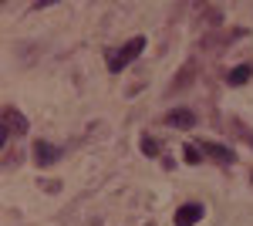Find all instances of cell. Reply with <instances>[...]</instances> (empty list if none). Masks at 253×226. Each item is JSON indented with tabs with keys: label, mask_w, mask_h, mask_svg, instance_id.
<instances>
[{
	"label": "cell",
	"mask_w": 253,
	"mask_h": 226,
	"mask_svg": "<svg viewBox=\"0 0 253 226\" xmlns=\"http://www.w3.org/2000/svg\"><path fill=\"white\" fill-rule=\"evenodd\" d=\"M203 216H206V206H203V203H182V206L175 209L172 223L175 226H196Z\"/></svg>",
	"instance_id": "obj_4"
},
{
	"label": "cell",
	"mask_w": 253,
	"mask_h": 226,
	"mask_svg": "<svg viewBox=\"0 0 253 226\" xmlns=\"http://www.w3.org/2000/svg\"><path fill=\"white\" fill-rule=\"evenodd\" d=\"M3 125L10 129V135H24L27 132V115L17 112L14 105H7V108H3Z\"/></svg>",
	"instance_id": "obj_6"
},
{
	"label": "cell",
	"mask_w": 253,
	"mask_h": 226,
	"mask_svg": "<svg viewBox=\"0 0 253 226\" xmlns=\"http://www.w3.org/2000/svg\"><path fill=\"white\" fill-rule=\"evenodd\" d=\"M145 51V38L142 34H135V38L128 41V44H122V47H108L105 51V61H108V71L112 75H118V71H125L132 61H135L138 54Z\"/></svg>",
	"instance_id": "obj_1"
},
{
	"label": "cell",
	"mask_w": 253,
	"mask_h": 226,
	"mask_svg": "<svg viewBox=\"0 0 253 226\" xmlns=\"http://www.w3.org/2000/svg\"><path fill=\"white\" fill-rule=\"evenodd\" d=\"M250 78H253V64H236L233 71L226 75V81H230V85H247Z\"/></svg>",
	"instance_id": "obj_7"
},
{
	"label": "cell",
	"mask_w": 253,
	"mask_h": 226,
	"mask_svg": "<svg viewBox=\"0 0 253 226\" xmlns=\"http://www.w3.org/2000/svg\"><path fill=\"white\" fill-rule=\"evenodd\" d=\"M58 155H61V149L51 145L47 138H38V142H34V152H31V159H34L38 169H47L51 162H58Z\"/></svg>",
	"instance_id": "obj_2"
},
{
	"label": "cell",
	"mask_w": 253,
	"mask_h": 226,
	"mask_svg": "<svg viewBox=\"0 0 253 226\" xmlns=\"http://www.w3.org/2000/svg\"><path fill=\"white\" fill-rule=\"evenodd\" d=\"M199 149H203L206 159H213V162H219V166H233L236 162V149L223 145V142H203Z\"/></svg>",
	"instance_id": "obj_3"
},
{
	"label": "cell",
	"mask_w": 253,
	"mask_h": 226,
	"mask_svg": "<svg viewBox=\"0 0 253 226\" xmlns=\"http://www.w3.org/2000/svg\"><path fill=\"white\" fill-rule=\"evenodd\" d=\"M206 24H219V20H223V7H206Z\"/></svg>",
	"instance_id": "obj_10"
},
{
	"label": "cell",
	"mask_w": 253,
	"mask_h": 226,
	"mask_svg": "<svg viewBox=\"0 0 253 226\" xmlns=\"http://www.w3.org/2000/svg\"><path fill=\"white\" fill-rule=\"evenodd\" d=\"M182 149H186V162H189V166H196V162L203 159V152H199V145H182Z\"/></svg>",
	"instance_id": "obj_9"
},
{
	"label": "cell",
	"mask_w": 253,
	"mask_h": 226,
	"mask_svg": "<svg viewBox=\"0 0 253 226\" xmlns=\"http://www.w3.org/2000/svg\"><path fill=\"white\" fill-rule=\"evenodd\" d=\"M38 186H41V189H51V192H58V189H61V186H58V182H47V179H41Z\"/></svg>",
	"instance_id": "obj_11"
},
{
	"label": "cell",
	"mask_w": 253,
	"mask_h": 226,
	"mask_svg": "<svg viewBox=\"0 0 253 226\" xmlns=\"http://www.w3.org/2000/svg\"><path fill=\"white\" fill-rule=\"evenodd\" d=\"M162 122H166L169 129H193L196 125V112L193 108H172V112L162 115Z\"/></svg>",
	"instance_id": "obj_5"
},
{
	"label": "cell",
	"mask_w": 253,
	"mask_h": 226,
	"mask_svg": "<svg viewBox=\"0 0 253 226\" xmlns=\"http://www.w3.org/2000/svg\"><path fill=\"white\" fill-rule=\"evenodd\" d=\"M159 152H162V145H159V138H152V135L145 132V135H142V155H149V159H156Z\"/></svg>",
	"instance_id": "obj_8"
}]
</instances>
